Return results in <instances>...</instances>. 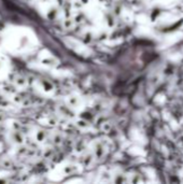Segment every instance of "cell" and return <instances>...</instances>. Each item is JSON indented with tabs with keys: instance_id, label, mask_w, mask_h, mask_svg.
Returning a JSON list of instances; mask_svg holds the SVG:
<instances>
[{
	"instance_id": "1",
	"label": "cell",
	"mask_w": 183,
	"mask_h": 184,
	"mask_svg": "<svg viewBox=\"0 0 183 184\" xmlns=\"http://www.w3.org/2000/svg\"><path fill=\"white\" fill-rule=\"evenodd\" d=\"M11 142L15 143V144H22L24 142V137L23 135L21 134L17 130H12L11 132Z\"/></svg>"
},
{
	"instance_id": "2",
	"label": "cell",
	"mask_w": 183,
	"mask_h": 184,
	"mask_svg": "<svg viewBox=\"0 0 183 184\" xmlns=\"http://www.w3.org/2000/svg\"><path fill=\"white\" fill-rule=\"evenodd\" d=\"M4 64H6V63H3V61H1V58H0V74L2 73L1 71L3 70V68H4Z\"/></svg>"
}]
</instances>
